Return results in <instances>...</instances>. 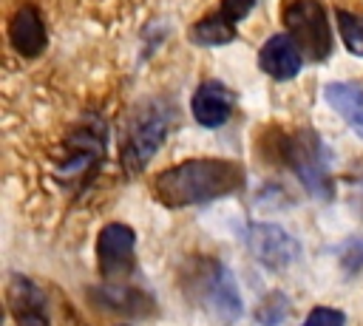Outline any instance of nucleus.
Here are the masks:
<instances>
[{
  "label": "nucleus",
  "mask_w": 363,
  "mask_h": 326,
  "mask_svg": "<svg viewBox=\"0 0 363 326\" xmlns=\"http://www.w3.org/2000/svg\"><path fill=\"white\" fill-rule=\"evenodd\" d=\"M233 102H235L233 94H230L221 82L207 79V82H201V85L196 88V94H193V99H190V111H193V119H196L199 125H204V128H218V125H224V122L230 119Z\"/></svg>",
  "instance_id": "obj_10"
},
{
  "label": "nucleus",
  "mask_w": 363,
  "mask_h": 326,
  "mask_svg": "<svg viewBox=\"0 0 363 326\" xmlns=\"http://www.w3.org/2000/svg\"><path fill=\"white\" fill-rule=\"evenodd\" d=\"M9 40L23 57H37L45 48V23L34 6H20L9 23Z\"/></svg>",
  "instance_id": "obj_12"
},
{
  "label": "nucleus",
  "mask_w": 363,
  "mask_h": 326,
  "mask_svg": "<svg viewBox=\"0 0 363 326\" xmlns=\"http://www.w3.org/2000/svg\"><path fill=\"white\" fill-rule=\"evenodd\" d=\"M335 17H337V28H340L343 45L354 57H363V17H357V14L346 11V9H337Z\"/></svg>",
  "instance_id": "obj_16"
},
{
  "label": "nucleus",
  "mask_w": 363,
  "mask_h": 326,
  "mask_svg": "<svg viewBox=\"0 0 363 326\" xmlns=\"http://www.w3.org/2000/svg\"><path fill=\"white\" fill-rule=\"evenodd\" d=\"M190 40L196 45H224V43L235 40V26L227 17H221L218 11H213L190 28Z\"/></svg>",
  "instance_id": "obj_15"
},
{
  "label": "nucleus",
  "mask_w": 363,
  "mask_h": 326,
  "mask_svg": "<svg viewBox=\"0 0 363 326\" xmlns=\"http://www.w3.org/2000/svg\"><path fill=\"white\" fill-rule=\"evenodd\" d=\"M255 317H258L264 326H278V323L286 317V300H284L281 295H269V298L258 306Z\"/></svg>",
  "instance_id": "obj_17"
},
{
  "label": "nucleus",
  "mask_w": 363,
  "mask_h": 326,
  "mask_svg": "<svg viewBox=\"0 0 363 326\" xmlns=\"http://www.w3.org/2000/svg\"><path fill=\"white\" fill-rule=\"evenodd\" d=\"M99 272L105 281H119L130 275L136 264V232L128 224H108L96 238Z\"/></svg>",
  "instance_id": "obj_6"
},
{
  "label": "nucleus",
  "mask_w": 363,
  "mask_h": 326,
  "mask_svg": "<svg viewBox=\"0 0 363 326\" xmlns=\"http://www.w3.org/2000/svg\"><path fill=\"white\" fill-rule=\"evenodd\" d=\"M281 156L295 170L298 181L306 187L309 196L323 198V201H329L335 196V184H332V173H329V156H326L320 136H315V130L301 128V130L289 133L281 142Z\"/></svg>",
  "instance_id": "obj_3"
},
{
  "label": "nucleus",
  "mask_w": 363,
  "mask_h": 326,
  "mask_svg": "<svg viewBox=\"0 0 363 326\" xmlns=\"http://www.w3.org/2000/svg\"><path fill=\"white\" fill-rule=\"evenodd\" d=\"M9 309L17 326H48L45 298L34 281L26 275H11L9 281Z\"/></svg>",
  "instance_id": "obj_8"
},
{
  "label": "nucleus",
  "mask_w": 363,
  "mask_h": 326,
  "mask_svg": "<svg viewBox=\"0 0 363 326\" xmlns=\"http://www.w3.org/2000/svg\"><path fill=\"white\" fill-rule=\"evenodd\" d=\"M284 23L289 28V37L298 43L303 57L320 62L332 51V31L326 20V9L320 0H295L284 11Z\"/></svg>",
  "instance_id": "obj_5"
},
{
  "label": "nucleus",
  "mask_w": 363,
  "mask_h": 326,
  "mask_svg": "<svg viewBox=\"0 0 363 326\" xmlns=\"http://www.w3.org/2000/svg\"><path fill=\"white\" fill-rule=\"evenodd\" d=\"M204 300L213 306V312L221 320H235L241 317V295L233 281V275L221 264H210V272L204 278Z\"/></svg>",
  "instance_id": "obj_11"
},
{
  "label": "nucleus",
  "mask_w": 363,
  "mask_h": 326,
  "mask_svg": "<svg viewBox=\"0 0 363 326\" xmlns=\"http://www.w3.org/2000/svg\"><path fill=\"white\" fill-rule=\"evenodd\" d=\"M326 102L349 122V128L363 139V88L352 82H332L323 91Z\"/></svg>",
  "instance_id": "obj_14"
},
{
  "label": "nucleus",
  "mask_w": 363,
  "mask_h": 326,
  "mask_svg": "<svg viewBox=\"0 0 363 326\" xmlns=\"http://www.w3.org/2000/svg\"><path fill=\"white\" fill-rule=\"evenodd\" d=\"M301 60H303V51L289 34H272L258 51V65L272 79H292L303 65Z\"/></svg>",
  "instance_id": "obj_9"
},
{
  "label": "nucleus",
  "mask_w": 363,
  "mask_h": 326,
  "mask_svg": "<svg viewBox=\"0 0 363 326\" xmlns=\"http://www.w3.org/2000/svg\"><path fill=\"white\" fill-rule=\"evenodd\" d=\"M252 6H255V0H221V6L216 9L221 17H227L233 26H238L250 11H252Z\"/></svg>",
  "instance_id": "obj_20"
},
{
  "label": "nucleus",
  "mask_w": 363,
  "mask_h": 326,
  "mask_svg": "<svg viewBox=\"0 0 363 326\" xmlns=\"http://www.w3.org/2000/svg\"><path fill=\"white\" fill-rule=\"evenodd\" d=\"M170 125H173V111L162 102H153L133 116V122L122 139V164L128 173H139L153 159V153L164 142Z\"/></svg>",
  "instance_id": "obj_4"
},
{
  "label": "nucleus",
  "mask_w": 363,
  "mask_h": 326,
  "mask_svg": "<svg viewBox=\"0 0 363 326\" xmlns=\"http://www.w3.org/2000/svg\"><path fill=\"white\" fill-rule=\"evenodd\" d=\"M247 247L269 269H286L301 258V244L278 224H252L247 230Z\"/></svg>",
  "instance_id": "obj_7"
},
{
  "label": "nucleus",
  "mask_w": 363,
  "mask_h": 326,
  "mask_svg": "<svg viewBox=\"0 0 363 326\" xmlns=\"http://www.w3.org/2000/svg\"><path fill=\"white\" fill-rule=\"evenodd\" d=\"M105 142H108L105 122L99 116H85V122L77 125L65 139V150L57 164V176L68 187L82 190L88 181H94V176L105 159Z\"/></svg>",
  "instance_id": "obj_2"
},
{
  "label": "nucleus",
  "mask_w": 363,
  "mask_h": 326,
  "mask_svg": "<svg viewBox=\"0 0 363 326\" xmlns=\"http://www.w3.org/2000/svg\"><path fill=\"white\" fill-rule=\"evenodd\" d=\"M346 323V315L340 309H332V306H315L309 312V317L301 323V326H343Z\"/></svg>",
  "instance_id": "obj_19"
},
{
  "label": "nucleus",
  "mask_w": 363,
  "mask_h": 326,
  "mask_svg": "<svg viewBox=\"0 0 363 326\" xmlns=\"http://www.w3.org/2000/svg\"><path fill=\"white\" fill-rule=\"evenodd\" d=\"M244 184V167L227 159H190L167 167L153 181V196L164 207H190L224 198Z\"/></svg>",
  "instance_id": "obj_1"
},
{
  "label": "nucleus",
  "mask_w": 363,
  "mask_h": 326,
  "mask_svg": "<svg viewBox=\"0 0 363 326\" xmlns=\"http://www.w3.org/2000/svg\"><path fill=\"white\" fill-rule=\"evenodd\" d=\"M337 258L340 264L349 269V272H363V238H349L340 244L337 249Z\"/></svg>",
  "instance_id": "obj_18"
},
{
  "label": "nucleus",
  "mask_w": 363,
  "mask_h": 326,
  "mask_svg": "<svg viewBox=\"0 0 363 326\" xmlns=\"http://www.w3.org/2000/svg\"><path fill=\"white\" fill-rule=\"evenodd\" d=\"M88 298L96 306L113 309L122 315H150L153 312L150 295H145L142 289H133V286H96L94 292H88Z\"/></svg>",
  "instance_id": "obj_13"
}]
</instances>
